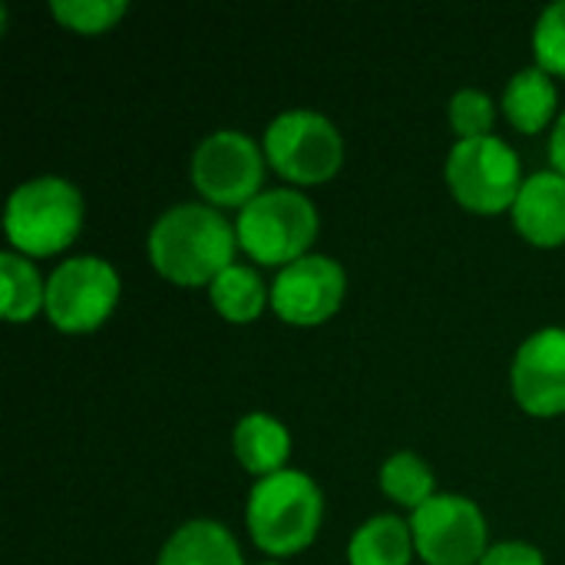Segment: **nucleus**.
I'll return each mask as SVG.
<instances>
[{
	"instance_id": "21",
	"label": "nucleus",
	"mask_w": 565,
	"mask_h": 565,
	"mask_svg": "<svg viewBox=\"0 0 565 565\" xmlns=\"http://www.w3.org/2000/svg\"><path fill=\"white\" fill-rule=\"evenodd\" d=\"M536 60L546 73L565 76V0H556L543 10L533 33Z\"/></svg>"
},
{
	"instance_id": "4",
	"label": "nucleus",
	"mask_w": 565,
	"mask_h": 565,
	"mask_svg": "<svg viewBox=\"0 0 565 565\" xmlns=\"http://www.w3.org/2000/svg\"><path fill=\"white\" fill-rule=\"evenodd\" d=\"M238 245L265 265H291L305 258L318 235V212L308 195L295 189L258 192L238 212Z\"/></svg>"
},
{
	"instance_id": "25",
	"label": "nucleus",
	"mask_w": 565,
	"mask_h": 565,
	"mask_svg": "<svg viewBox=\"0 0 565 565\" xmlns=\"http://www.w3.org/2000/svg\"><path fill=\"white\" fill-rule=\"evenodd\" d=\"M262 565H278V563H262Z\"/></svg>"
},
{
	"instance_id": "7",
	"label": "nucleus",
	"mask_w": 565,
	"mask_h": 565,
	"mask_svg": "<svg viewBox=\"0 0 565 565\" xmlns=\"http://www.w3.org/2000/svg\"><path fill=\"white\" fill-rule=\"evenodd\" d=\"M414 546L430 565H473L487 556V520L473 500L434 493L411 520Z\"/></svg>"
},
{
	"instance_id": "17",
	"label": "nucleus",
	"mask_w": 565,
	"mask_h": 565,
	"mask_svg": "<svg viewBox=\"0 0 565 565\" xmlns=\"http://www.w3.org/2000/svg\"><path fill=\"white\" fill-rule=\"evenodd\" d=\"M212 305L222 311L228 321H255L265 308V281L258 278L255 268L248 265H228L215 281H212Z\"/></svg>"
},
{
	"instance_id": "5",
	"label": "nucleus",
	"mask_w": 565,
	"mask_h": 565,
	"mask_svg": "<svg viewBox=\"0 0 565 565\" xmlns=\"http://www.w3.org/2000/svg\"><path fill=\"white\" fill-rule=\"evenodd\" d=\"M447 182L467 209L493 215L520 195V159L497 136L460 139L447 156Z\"/></svg>"
},
{
	"instance_id": "12",
	"label": "nucleus",
	"mask_w": 565,
	"mask_h": 565,
	"mask_svg": "<svg viewBox=\"0 0 565 565\" xmlns=\"http://www.w3.org/2000/svg\"><path fill=\"white\" fill-rule=\"evenodd\" d=\"M516 228L536 245L565 242V175L563 172H533L523 179L513 202Z\"/></svg>"
},
{
	"instance_id": "11",
	"label": "nucleus",
	"mask_w": 565,
	"mask_h": 565,
	"mask_svg": "<svg viewBox=\"0 0 565 565\" xmlns=\"http://www.w3.org/2000/svg\"><path fill=\"white\" fill-rule=\"evenodd\" d=\"M513 391L530 414L565 411V328H543L520 344Z\"/></svg>"
},
{
	"instance_id": "1",
	"label": "nucleus",
	"mask_w": 565,
	"mask_h": 565,
	"mask_svg": "<svg viewBox=\"0 0 565 565\" xmlns=\"http://www.w3.org/2000/svg\"><path fill=\"white\" fill-rule=\"evenodd\" d=\"M238 232L222 212L199 202H182L162 212L149 232L152 265L179 285H212L235 255Z\"/></svg>"
},
{
	"instance_id": "22",
	"label": "nucleus",
	"mask_w": 565,
	"mask_h": 565,
	"mask_svg": "<svg viewBox=\"0 0 565 565\" xmlns=\"http://www.w3.org/2000/svg\"><path fill=\"white\" fill-rule=\"evenodd\" d=\"M450 122H454V129H457L460 139L490 136V126H493V99L483 89H473V86L454 93V99H450Z\"/></svg>"
},
{
	"instance_id": "2",
	"label": "nucleus",
	"mask_w": 565,
	"mask_h": 565,
	"mask_svg": "<svg viewBox=\"0 0 565 565\" xmlns=\"http://www.w3.org/2000/svg\"><path fill=\"white\" fill-rule=\"evenodd\" d=\"M324 500L318 483L301 470H278L262 477L248 497V530L271 556L305 550L321 526Z\"/></svg>"
},
{
	"instance_id": "13",
	"label": "nucleus",
	"mask_w": 565,
	"mask_h": 565,
	"mask_svg": "<svg viewBox=\"0 0 565 565\" xmlns=\"http://www.w3.org/2000/svg\"><path fill=\"white\" fill-rule=\"evenodd\" d=\"M159 565H245L235 536L215 520H192L179 526L162 546Z\"/></svg>"
},
{
	"instance_id": "15",
	"label": "nucleus",
	"mask_w": 565,
	"mask_h": 565,
	"mask_svg": "<svg viewBox=\"0 0 565 565\" xmlns=\"http://www.w3.org/2000/svg\"><path fill=\"white\" fill-rule=\"evenodd\" d=\"M503 109L510 116V122L523 132H536L553 119L556 109V83L553 73H546L543 66H526L520 70L507 93H503Z\"/></svg>"
},
{
	"instance_id": "20",
	"label": "nucleus",
	"mask_w": 565,
	"mask_h": 565,
	"mask_svg": "<svg viewBox=\"0 0 565 565\" xmlns=\"http://www.w3.org/2000/svg\"><path fill=\"white\" fill-rule=\"evenodd\" d=\"M50 10L70 30L99 33V30H109L126 13V0H53Z\"/></svg>"
},
{
	"instance_id": "8",
	"label": "nucleus",
	"mask_w": 565,
	"mask_h": 565,
	"mask_svg": "<svg viewBox=\"0 0 565 565\" xmlns=\"http://www.w3.org/2000/svg\"><path fill=\"white\" fill-rule=\"evenodd\" d=\"M119 298V275L109 262L79 255L53 268L46 281V315L63 331L99 328Z\"/></svg>"
},
{
	"instance_id": "23",
	"label": "nucleus",
	"mask_w": 565,
	"mask_h": 565,
	"mask_svg": "<svg viewBox=\"0 0 565 565\" xmlns=\"http://www.w3.org/2000/svg\"><path fill=\"white\" fill-rule=\"evenodd\" d=\"M477 565H546L540 550L530 543H500L493 550H487V556Z\"/></svg>"
},
{
	"instance_id": "18",
	"label": "nucleus",
	"mask_w": 565,
	"mask_h": 565,
	"mask_svg": "<svg viewBox=\"0 0 565 565\" xmlns=\"http://www.w3.org/2000/svg\"><path fill=\"white\" fill-rule=\"evenodd\" d=\"M0 278H3V318L7 321H30L43 305H46V285L40 281L36 268L17 255V252H3L0 255Z\"/></svg>"
},
{
	"instance_id": "19",
	"label": "nucleus",
	"mask_w": 565,
	"mask_h": 565,
	"mask_svg": "<svg viewBox=\"0 0 565 565\" xmlns=\"http://www.w3.org/2000/svg\"><path fill=\"white\" fill-rule=\"evenodd\" d=\"M381 487H384L387 497H394L397 503L417 510V507H424V503L434 497V473H430V467H427L417 454L401 450V454H394V457L384 463V470H381Z\"/></svg>"
},
{
	"instance_id": "14",
	"label": "nucleus",
	"mask_w": 565,
	"mask_h": 565,
	"mask_svg": "<svg viewBox=\"0 0 565 565\" xmlns=\"http://www.w3.org/2000/svg\"><path fill=\"white\" fill-rule=\"evenodd\" d=\"M232 444H235V457L242 460V467H248L252 473H262V477L285 470L281 463L288 460V450H291V437H288L285 424L275 420L271 414L242 417L232 434Z\"/></svg>"
},
{
	"instance_id": "9",
	"label": "nucleus",
	"mask_w": 565,
	"mask_h": 565,
	"mask_svg": "<svg viewBox=\"0 0 565 565\" xmlns=\"http://www.w3.org/2000/svg\"><path fill=\"white\" fill-rule=\"evenodd\" d=\"M265 179V159L252 136L218 129L192 156V182L215 205H248Z\"/></svg>"
},
{
	"instance_id": "6",
	"label": "nucleus",
	"mask_w": 565,
	"mask_h": 565,
	"mask_svg": "<svg viewBox=\"0 0 565 565\" xmlns=\"http://www.w3.org/2000/svg\"><path fill=\"white\" fill-rule=\"evenodd\" d=\"M271 166L291 182H324L344 159V142L334 122L315 109H288L271 119L265 132Z\"/></svg>"
},
{
	"instance_id": "3",
	"label": "nucleus",
	"mask_w": 565,
	"mask_h": 565,
	"mask_svg": "<svg viewBox=\"0 0 565 565\" xmlns=\"http://www.w3.org/2000/svg\"><path fill=\"white\" fill-rule=\"evenodd\" d=\"M83 225V199L73 182L40 175L17 185L7 199L3 228L23 255H53L73 242Z\"/></svg>"
},
{
	"instance_id": "24",
	"label": "nucleus",
	"mask_w": 565,
	"mask_h": 565,
	"mask_svg": "<svg viewBox=\"0 0 565 565\" xmlns=\"http://www.w3.org/2000/svg\"><path fill=\"white\" fill-rule=\"evenodd\" d=\"M550 159H553L556 172H563L565 175V113L559 116L556 129H553V139H550Z\"/></svg>"
},
{
	"instance_id": "10",
	"label": "nucleus",
	"mask_w": 565,
	"mask_h": 565,
	"mask_svg": "<svg viewBox=\"0 0 565 565\" xmlns=\"http://www.w3.org/2000/svg\"><path fill=\"white\" fill-rule=\"evenodd\" d=\"M344 268L328 255H305L285 265L271 285L275 311L291 324H321L344 301Z\"/></svg>"
},
{
	"instance_id": "16",
	"label": "nucleus",
	"mask_w": 565,
	"mask_h": 565,
	"mask_svg": "<svg viewBox=\"0 0 565 565\" xmlns=\"http://www.w3.org/2000/svg\"><path fill=\"white\" fill-rule=\"evenodd\" d=\"M414 550V533L397 516H374L358 526L348 546L351 565H407Z\"/></svg>"
}]
</instances>
